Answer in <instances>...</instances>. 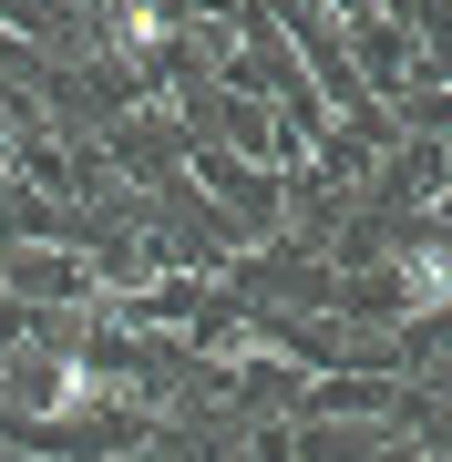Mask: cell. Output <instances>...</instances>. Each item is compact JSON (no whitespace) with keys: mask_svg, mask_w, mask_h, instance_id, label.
I'll return each mask as SVG.
<instances>
[{"mask_svg":"<svg viewBox=\"0 0 452 462\" xmlns=\"http://www.w3.org/2000/svg\"><path fill=\"white\" fill-rule=\"evenodd\" d=\"M442 298H452L442 247H432V236H421V247H401V309H411V319H442Z\"/></svg>","mask_w":452,"mask_h":462,"instance_id":"3","label":"cell"},{"mask_svg":"<svg viewBox=\"0 0 452 462\" xmlns=\"http://www.w3.org/2000/svg\"><path fill=\"white\" fill-rule=\"evenodd\" d=\"M0 154H11V114H0Z\"/></svg>","mask_w":452,"mask_h":462,"instance_id":"4","label":"cell"},{"mask_svg":"<svg viewBox=\"0 0 452 462\" xmlns=\"http://www.w3.org/2000/svg\"><path fill=\"white\" fill-rule=\"evenodd\" d=\"M0 32H11V0H0Z\"/></svg>","mask_w":452,"mask_h":462,"instance_id":"5","label":"cell"},{"mask_svg":"<svg viewBox=\"0 0 452 462\" xmlns=\"http://www.w3.org/2000/svg\"><path fill=\"white\" fill-rule=\"evenodd\" d=\"M93 401H124V380H114V370H93L83 349H62V360L42 370V411H93Z\"/></svg>","mask_w":452,"mask_h":462,"instance_id":"1","label":"cell"},{"mask_svg":"<svg viewBox=\"0 0 452 462\" xmlns=\"http://www.w3.org/2000/svg\"><path fill=\"white\" fill-rule=\"evenodd\" d=\"M103 42H114L124 62H154V51L175 42V21H165V0H114V21H103Z\"/></svg>","mask_w":452,"mask_h":462,"instance_id":"2","label":"cell"}]
</instances>
